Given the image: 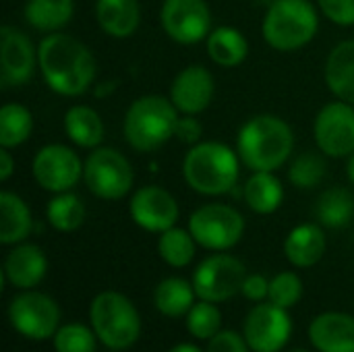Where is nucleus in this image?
Instances as JSON below:
<instances>
[{
	"label": "nucleus",
	"instance_id": "393cba45",
	"mask_svg": "<svg viewBox=\"0 0 354 352\" xmlns=\"http://www.w3.org/2000/svg\"><path fill=\"white\" fill-rule=\"evenodd\" d=\"M33 230V218L29 205L10 191L0 193V243L19 245Z\"/></svg>",
	"mask_w": 354,
	"mask_h": 352
},
{
	"label": "nucleus",
	"instance_id": "9d476101",
	"mask_svg": "<svg viewBox=\"0 0 354 352\" xmlns=\"http://www.w3.org/2000/svg\"><path fill=\"white\" fill-rule=\"evenodd\" d=\"M8 319L15 332L41 342L54 338L60 328V309L54 299L41 293H21L8 305Z\"/></svg>",
	"mask_w": 354,
	"mask_h": 352
},
{
	"label": "nucleus",
	"instance_id": "4be33fe9",
	"mask_svg": "<svg viewBox=\"0 0 354 352\" xmlns=\"http://www.w3.org/2000/svg\"><path fill=\"white\" fill-rule=\"evenodd\" d=\"M95 21L110 37L127 39L141 23L139 0H95Z\"/></svg>",
	"mask_w": 354,
	"mask_h": 352
},
{
	"label": "nucleus",
	"instance_id": "e433bc0d",
	"mask_svg": "<svg viewBox=\"0 0 354 352\" xmlns=\"http://www.w3.org/2000/svg\"><path fill=\"white\" fill-rule=\"evenodd\" d=\"M317 6L326 19L340 27L354 25V0H317Z\"/></svg>",
	"mask_w": 354,
	"mask_h": 352
},
{
	"label": "nucleus",
	"instance_id": "c85d7f7f",
	"mask_svg": "<svg viewBox=\"0 0 354 352\" xmlns=\"http://www.w3.org/2000/svg\"><path fill=\"white\" fill-rule=\"evenodd\" d=\"M317 222L326 228H344L354 218V195L344 187L326 189L315 203Z\"/></svg>",
	"mask_w": 354,
	"mask_h": 352
},
{
	"label": "nucleus",
	"instance_id": "5701e85b",
	"mask_svg": "<svg viewBox=\"0 0 354 352\" xmlns=\"http://www.w3.org/2000/svg\"><path fill=\"white\" fill-rule=\"evenodd\" d=\"M205 50L212 62H216L222 68H234L241 66L249 56V41L245 33L230 25H220L212 29V33L205 39Z\"/></svg>",
	"mask_w": 354,
	"mask_h": 352
},
{
	"label": "nucleus",
	"instance_id": "c756f323",
	"mask_svg": "<svg viewBox=\"0 0 354 352\" xmlns=\"http://www.w3.org/2000/svg\"><path fill=\"white\" fill-rule=\"evenodd\" d=\"M87 216L85 203L73 191L54 193L46 205V220L58 232H75L83 226Z\"/></svg>",
	"mask_w": 354,
	"mask_h": 352
},
{
	"label": "nucleus",
	"instance_id": "0eeeda50",
	"mask_svg": "<svg viewBox=\"0 0 354 352\" xmlns=\"http://www.w3.org/2000/svg\"><path fill=\"white\" fill-rule=\"evenodd\" d=\"M83 183L91 195L104 201H116L133 191L135 172L124 154L114 147H95L85 158Z\"/></svg>",
	"mask_w": 354,
	"mask_h": 352
},
{
	"label": "nucleus",
	"instance_id": "dca6fc26",
	"mask_svg": "<svg viewBox=\"0 0 354 352\" xmlns=\"http://www.w3.org/2000/svg\"><path fill=\"white\" fill-rule=\"evenodd\" d=\"M37 66V48L31 37L12 27L2 25L0 29V81L4 87L25 85Z\"/></svg>",
	"mask_w": 354,
	"mask_h": 352
},
{
	"label": "nucleus",
	"instance_id": "f3484780",
	"mask_svg": "<svg viewBox=\"0 0 354 352\" xmlns=\"http://www.w3.org/2000/svg\"><path fill=\"white\" fill-rule=\"evenodd\" d=\"M216 93V81L203 64H189L170 85V102L180 114H201L209 108Z\"/></svg>",
	"mask_w": 354,
	"mask_h": 352
},
{
	"label": "nucleus",
	"instance_id": "ea45409f",
	"mask_svg": "<svg viewBox=\"0 0 354 352\" xmlns=\"http://www.w3.org/2000/svg\"><path fill=\"white\" fill-rule=\"evenodd\" d=\"M241 295L247 301L263 303L270 297V280L266 276H261V274H247Z\"/></svg>",
	"mask_w": 354,
	"mask_h": 352
},
{
	"label": "nucleus",
	"instance_id": "aec40b11",
	"mask_svg": "<svg viewBox=\"0 0 354 352\" xmlns=\"http://www.w3.org/2000/svg\"><path fill=\"white\" fill-rule=\"evenodd\" d=\"M326 247H328V239L322 224L305 222L288 232L284 241V255L295 268L307 270L322 261Z\"/></svg>",
	"mask_w": 354,
	"mask_h": 352
},
{
	"label": "nucleus",
	"instance_id": "6ab92c4d",
	"mask_svg": "<svg viewBox=\"0 0 354 352\" xmlns=\"http://www.w3.org/2000/svg\"><path fill=\"white\" fill-rule=\"evenodd\" d=\"M309 340L319 352H354V317L322 313L309 326Z\"/></svg>",
	"mask_w": 354,
	"mask_h": 352
},
{
	"label": "nucleus",
	"instance_id": "a19ab883",
	"mask_svg": "<svg viewBox=\"0 0 354 352\" xmlns=\"http://www.w3.org/2000/svg\"><path fill=\"white\" fill-rule=\"evenodd\" d=\"M12 172H15V160L10 156V149L2 147L0 149V180L6 183L12 176Z\"/></svg>",
	"mask_w": 354,
	"mask_h": 352
},
{
	"label": "nucleus",
	"instance_id": "7ed1b4c3",
	"mask_svg": "<svg viewBox=\"0 0 354 352\" xmlns=\"http://www.w3.org/2000/svg\"><path fill=\"white\" fill-rule=\"evenodd\" d=\"M241 174V156L222 141H199L183 160L185 183L199 195L218 197L234 189Z\"/></svg>",
	"mask_w": 354,
	"mask_h": 352
},
{
	"label": "nucleus",
	"instance_id": "58836bf2",
	"mask_svg": "<svg viewBox=\"0 0 354 352\" xmlns=\"http://www.w3.org/2000/svg\"><path fill=\"white\" fill-rule=\"evenodd\" d=\"M207 351L205 352H249V344L245 340V336L236 334V332H218L212 340H207Z\"/></svg>",
	"mask_w": 354,
	"mask_h": 352
},
{
	"label": "nucleus",
	"instance_id": "37998d69",
	"mask_svg": "<svg viewBox=\"0 0 354 352\" xmlns=\"http://www.w3.org/2000/svg\"><path fill=\"white\" fill-rule=\"evenodd\" d=\"M346 176H348V180L354 185V151L348 156V160H346Z\"/></svg>",
	"mask_w": 354,
	"mask_h": 352
},
{
	"label": "nucleus",
	"instance_id": "473e14b6",
	"mask_svg": "<svg viewBox=\"0 0 354 352\" xmlns=\"http://www.w3.org/2000/svg\"><path fill=\"white\" fill-rule=\"evenodd\" d=\"M328 174V164L326 158L317 151H303L299 154L288 168V180L292 187L309 191L315 189L317 185L324 183Z\"/></svg>",
	"mask_w": 354,
	"mask_h": 352
},
{
	"label": "nucleus",
	"instance_id": "a18cd8bd",
	"mask_svg": "<svg viewBox=\"0 0 354 352\" xmlns=\"http://www.w3.org/2000/svg\"><path fill=\"white\" fill-rule=\"evenodd\" d=\"M114 352H116V351H114Z\"/></svg>",
	"mask_w": 354,
	"mask_h": 352
},
{
	"label": "nucleus",
	"instance_id": "a211bd4d",
	"mask_svg": "<svg viewBox=\"0 0 354 352\" xmlns=\"http://www.w3.org/2000/svg\"><path fill=\"white\" fill-rule=\"evenodd\" d=\"M46 272H48L46 253L37 245L19 243L4 259L2 278L15 288L31 290L46 278Z\"/></svg>",
	"mask_w": 354,
	"mask_h": 352
},
{
	"label": "nucleus",
	"instance_id": "ddd939ff",
	"mask_svg": "<svg viewBox=\"0 0 354 352\" xmlns=\"http://www.w3.org/2000/svg\"><path fill=\"white\" fill-rule=\"evenodd\" d=\"M317 149L328 158H348L354 151V106L342 100L326 104L313 122Z\"/></svg>",
	"mask_w": 354,
	"mask_h": 352
},
{
	"label": "nucleus",
	"instance_id": "423d86ee",
	"mask_svg": "<svg viewBox=\"0 0 354 352\" xmlns=\"http://www.w3.org/2000/svg\"><path fill=\"white\" fill-rule=\"evenodd\" d=\"M89 322L97 340L110 351H127L141 336L137 307L116 290H104L89 305Z\"/></svg>",
	"mask_w": 354,
	"mask_h": 352
},
{
	"label": "nucleus",
	"instance_id": "f257e3e1",
	"mask_svg": "<svg viewBox=\"0 0 354 352\" xmlns=\"http://www.w3.org/2000/svg\"><path fill=\"white\" fill-rule=\"evenodd\" d=\"M37 68L46 85L64 98H79L95 81L97 62L93 52L77 37L54 31L37 46Z\"/></svg>",
	"mask_w": 354,
	"mask_h": 352
},
{
	"label": "nucleus",
	"instance_id": "f03ea898",
	"mask_svg": "<svg viewBox=\"0 0 354 352\" xmlns=\"http://www.w3.org/2000/svg\"><path fill=\"white\" fill-rule=\"evenodd\" d=\"M236 151L253 172H276L295 151L292 127L276 114H255L241 127Z\"/></svg>",
	"mask_w": 354,
	"mask_h": 352
},
{
	"label": "nucleus",
	"instance_id": "39448f33",
	"mask_svg": "<svg viewBox=\"0 0 354 352\" xmlns=\"http://www.w3.org/2000/svg\"><path fill=\"white\" fill-rule=\"evenodd\" d=\"M319 31L317 8L309 0H274L263 17L261 35L278 52H295L313 41Z\"/></svg>",
	"mask_w": 354,
	"mask_h": 352
},
{
	"label": "nucleus",
	"instance_id": "c03bdc74",
	"mask_svg": "<svg viewBox=\"0 0 354 352\" xmlns=\"http://www.w3.org/2000/svg\"><path fill=\"white\" fill-rule=\"evenodd\" d=\"M290 352H309V351H305V349H295V351H290Z\"/></svg>",
	"mask_w": 354,
	"mask_h": 352
},
{
	"label": "nucleus",
	"instance_id": "bb28decb",
	"mask_svg": "<svg viewBox=\"0 0 354 352\" xmlns=\"http://www.w3.org/2000/svg\"><path fill=\"white\" fill-rule=\"evenodd\" d=\"M75 15V0H27L23 17L29 27L54 33L71 23Z\"/></svg>",
	"mask_w": 354,
	"mask_h": 352
},
{
	"label": "nucleus",
	"instance_id": "4c0bfd02",
	"mask_svg": "<svg viewBox=\"0 0 354 352\" xmlns=\"http://www.w3.org/2000/svg\"><path fill=\"white\" fill-rule=\"evenodd\" d=\"M201 135H203V124L199 122L197 116L193 114H180L178 116V122H176V129H174V139L180 141V143H187L189 147L197 145L201 141Z\"/></svg>",
	"mask_w": 354,
	"mask_h": 352
},
{
	"label": "nucleus",
	"instance_id": "79ce46f5",
	"mask_svg": "<svg viewBox=\"0 0 354 352\" xmlns=\"http://www.w3.org/2000/svg\"><path fill=\"white\" fill-rule=\"evenodd\" d=\"M168 352H203L199 346L195 344H176L174 349H170Z\"/></svg>",
	"mask_w": 354,
	"mask_h": 352
},
{
	"label": "nucleus",
	"instance_id": "2f4dec72",
	"mask_svg": "<svg viewBox=\"0 0 354 352\" xmlns=\"http://www.w3.org/2000/svg\"><path fill=\"white\" fill-rule=\"evenodd\" d=\"M197 253V241L187 228H176L172 226L170 230L162 232L158 239V255L162 257L164 263L170 268H187Z\"/></svg>",
	"mask_w": 354,
	"mask_h": 352
},
{
	"label": "nucleus",
	"instance_id": "f8f14e48",
	"mask_svg": "<svg viewBox=\"0 0 354 352\" xmlns=\"http://www.w3.org/2000/svg\"><path fill=\"white\" fill-rule=\"evenodd\" d=\"M164 33L183 46H193L212 33V10L205 0H164L160 8Z\"/></svg>",
	"mask_w": 354,
	"mask_h": 352
},
{
	"label": "nucleus",
	"instance_id": "a878e982",
	"mask_svg": "<svg viewBox=\"0 0 354 352\" xmlns=\"http://www.w3.org/2000/svg\"><path fill=\"white\" fill-rule=\"evenodd\" d=\"M245 203L259 216L278 212L284 201V187L274 172H253L243 187Z\"/></svg>",
	"mask_w": 354,
	"mask_h": 352
},
{
	"label": "nucleus",
	"instance_id": "20e7f679",
	"mask_svg": "<svg viewBox=\"0 0 354 352\" xmlns=\"http://www.w3.org/2000/svg\"><path fill=\"white\" fill-rule=\"evenodd\" d=\"M178 116L180 112L174 108L170 98L158 93L141 95L127 108L122 135L135 151L149 154L174 139Z\"/></svg>",
	"mask_w": 354,
	"mask_h": 352
},
{
	"label": "nucleus",
	"instance_id": "7c9ffc66",
	"mask_svg": "<svg viewBox=\"0 0 354 352\" xmlns=\"http://www.w3.org/2000/svg\"><path fill=\"white\" fill-rule=\"evenodd\" d=\"M33 131V114L23 104H4L0 108V147L23 145Z\"/></svg>",
	"mask_w": 354,
	"mask_h": 352
},
{
	"label": "nucleus",
	"instance_id": "f704fd0d",
	"mask_svg": "<svg viewBox=\"0 0 354 352\" xmlns=\"http://www.w3.org/2000/svg\"><path fill=\"white\" fill-rule=\"evenodd\" d=\"M97 336L93 328L89 330L83 324H66L60 326L54 334V351L56 352H95Z\"/></svg>",
	"mask_w": 354,
	"mask_h": 352
},
{
	"label": "nucleus",
	"instance_id": "6e6552de",
	"mask_svg": "<svg viewBox=\"0 0 354 352\" xmlns=\"http://www.w3.org/2000/svg\"><path fill=\"white\" fill-rule=\"evenodd\" d=\"M189 230L199 247L209 251H228L243 239L245 218L228 203H205L191 214Z\"/></svg>",
	"mask_w": 354,
	"mask_h": 352
},
{
	"label": "nucleus",
	"instance_id": "72a5a7b5",
	"mask_svg": "<svg viewBox=\"0 0 354 352\" xmlns=\"http://www.w3.org/2000/svg\"><path fill=\"white\" fill-rule=\"evenodd\" d=\"M222 328V313L216 303L199 301L187 313V330L197 340H212Z\"/></svg>",
	"mask_w": 354,
	"mask_h": 352
},
{
	"label": "nucleus",
	"instance_id": "1a4fd4ad",
	"mask_svg": "<svg viewBox=\"0 0 354 352\" xmlns=\"http://www.w3.org/2000/svg\"><path fill=\"white\" fill-rule=\"evenodd\" d=\"M245 278L247 270L241 259L224 251H216V255L205 257L197 266L193 274V288L199 301H209L218 305L241 295Z\"/></svg>",
	"mask_w": 354,
	"mask_h": 352
},
{
	"label": "nucleus",
	"instance_id": "9b49d317",
	"mask_svg": "<svg viewBox=\"0 0 354 352\" xmlns=\"http://www.w3.org/2000/svg\"><path fill=\"white\" fill-rule=\"evenodd\" d=\"M83 166L85 162L73 147L62 143H48L37 149L31 164V174L44 191L64 193L79 185L83 178Z\"/></svg>",
	"mask_w": 354,
	"mask_h": 352
},
{
	"label": "nucleus",
	"instance_id": "cd10ccee",
	"mask_svg": "<svg viewBox=\"0 0 354 352\" xmlns=\"http://www.w3.org/2000/svg\"><path fill=\"white\" fill-rule=\"evenodd\" d=\"M195 288L193 282L183 278H164L153 290V305L164 317H183L195 305Z\"/></svg>",
	"mask_w": 354,
	"mask_h": 352
},
{
	"label": "nucleus",
	"instance_id": "b1692460",
	"mask_svg": "<svg viewBox=\"0 0 354 352\" xmlns=\"http://www.w3.org/2000/svg\"><path fill=\"white\" fill-rule=\"evenodd\" d=\"M66 137L83 149H95L104 141V120L97 110L85 104H75L62 120Z\"/></svg>",
	"mask_w": 354,
	"mask_h": 352
},
{
	"label": "nucleus",
	"instance_id": "2eb2a0df",
	"mask_svg": "<svg viewBox=\"0 0 354 352\" xmlns=\"http://www.w3.org/2000/svg\"><path fill=\"white\" fill-rule=\"evenodd\" d=\"M129 214H131V220L139 228H143L147 232L162 234V232L170 230L172 226H176L180 207H178V201L174 199V195L170 191H166L164 187L145 185V187H139L131 195Z\"/></svg>",
	"mask_w": 354,
	"mask_h": 352
},
{
	"label": "nucleus",
	"instance_id": "412c9836",
	"mask_svg": "<svg viewBox=\"0 0 354 352\" xmlns=\"http://www.w3.org/2000/svg\"><path fill=\"white\" fill-rule=\"evenodd\" d=\"M324 77L336 100L354 106V39H344L330 50Z\"/></svg>",
	"mask_w": 354,
	"mask_h": 352
},
{
	"label": "nucleus",
	"instance_id": "4468645a",
	"mask_svg": "<svg viewBox=\"0 0 354 352\" xmlns=\"http://www.w3.org/2000/svg\"><path fill=\"white\" fill-rule=\"evenodd\" d=\"M243 336L253 352H280L292 336L288 309L274 303H259L249 311L243 324Z\"/></svg>",
	"mask_w": 354,
	"mask_h": 352
},
{
	"label": "nucleus",
	"instance_id": "c9c22d12",
	"mask_svg": "<svg viewBox=\"0 0 354 352\" xmlns=\"http://www.w3.org/2000/svg\"><path fill=\"white\" fill-rule=\"evenodd\" d=\"M303 297V280L295 272H280L270 280V297L268 301L282 307L290 309L295 307Z\"/></svg>",
	"mask_w": 354,
	"mask_h": 352
}]
</instances>
